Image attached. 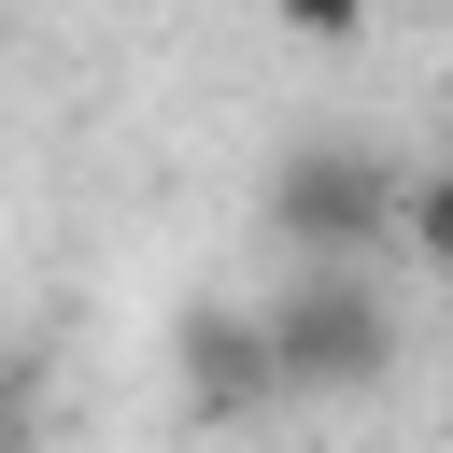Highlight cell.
<instances>
[{
	"label": "cell",
	"mask_w": 453,
	"mask_h": 453,
	"mask_svg": "<svg viewBox=\"0 0 453 453\" xmlns=\"http://www.w3.org/2000/svg\"><path fill=\"white\" fill-rule=\"evenodd\" d=\"M255 396H283L269 311H184V411H255Z\"/></svg>",
	"instance_id": "obj_3"
},
{
	"label": "cell",
	"mask_w": 453,
	"mask_h": 453,
	"mask_svg": "<svg viewBox=\"0 0 453 453\" xmlns=\"http://www.w3.org/2000/svg\"><path fill=\"white\" fill-rule=\"evenodd\" d=\"M411 226V170H382L368 142H283V170H269V241L297 255V269H368L382 241Z\"/></svg>",
	"instance_id": "obj_1"
},
{
	"label": "cell",
	"mask_w": 453,
	"mask_h": 453,
	"mask_svg": "<svg viewBox=\"0 0 453 453\" xmlns=\"http://www.w3.org/2000/svg\"><path fill=\"white\" fill-rule=\"evenodd\" d=\"M396 241H411L425 269H453V156H439V170H411V226H396Z\"/></svg>",
	"instance_id": "obj_4"
},
{
	"label": "cell",
	"mask_w": 453,
	"mask_h": 453,
	"mask_svg": "<svg viewBox=\"0 0 453 453\" xmlns=\"http://www.w3.org/2000/svg\"><path fill=\"white\" fill-rule=\"evenodd\" d=\"M269 354H283V396H368L396 368V297L368 269H297L269 297Z\"/></svg>",
	"instance_id": "obj_2"
}]
</instances>
